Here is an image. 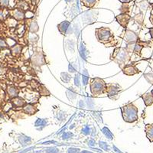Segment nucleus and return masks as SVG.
I'll return each mask as SVG.
<instances>
[{"label": "nucleus", "instance_id": "f257e3e1", "mask_svg": "<svg viewBox=\"0 0 153 153\" xmlns=\"http://www.w3.org/2000/svg\"><path fill=\"white\" fill-rule=\"evenodd\" d=\"M123 117L125 121L132 123L136 121L138 118V110L132 104H128L122 107Z\"/></svg>", "mask_w": 153, "mask_h": 153}, {"label": "nucleus", "instance_id": "f03ea898", "mask_svg": "<svg viewBox=\"0 0 153 153\" xmlns=\"http://www.w3.org/2000/svg\"><path fill=\"white\" fill-rule=\"evenodd\" d=\"M91 91L94 94H100L103 92L105 89V83L100 78L94 79L91 84Z\"/></svg>", "mask_w": 153, "mask_h": 153}, {"label": "nucleus", "instance_id": "7ed1b4c3", "mask_svg": "<svg viewBox=\"0 0 153 153\" xmlns=\"http://www.w3.org/2000/svg\"><path fill=\"white\" fill-rule=\"evenodd\" d=\"M97 37L99 38V40L102 42H106L109 41L110 36H111V33L109 29L106 28H102V29H97Z\"/></svg>", "mask_w": 153, "mask_h": 153}, {"label": "nucleus", "instance_id": "20e7f679", "mask_svg": "<svg viewBox=\"0 0 153 153\" xmlns=\"http://www.w3.org/2000/svg\"><path fill=\"white\" fill-rule=\"evenodd\" d=\"M58 28L61 33L63 35H67V34H70L72 32V28L69 22H63L61 24L58 25Z\"/></svg>", "mask_w": 153, "mask_h": 153}, {"label": "nucleus", "instance_id": "39448f33", "mask_svg": "<svg viewBox=\"0 0 153 153\" xmlns=\"http://www.w3.org/2000/svg\"><path fill=\"white\" fill-rule=\"evenodd\" d=\"M120 91V87H119L118 85H113V84L109 85V88H108V94H109V97H112L117 96Z\"/></svg>", "mask_w": 153, "mask_h": 153}, {"label": "nucleus", "instance_id": "423d86ee", "mask_svg": "<svg viewBox=\"0 0 153 153\" xmlns=\"http://www.w3.org/2000/svg\"><path fill=\"white\" fill-rule=\"evenodd\" d=\"M126 42H135L137 40V35L131 31H128L126 33L125 38Z\"/></svg>", "mask_w": 153, "mask_h": 153}, {"label": "nucleus", "instance_id": "0eeeda50", "mask_svg": "<svg viewBox=\"0 0 153 153\" xmlns=\"http://www.w3.org/2000/svg\"><path fill=\"white\" fill-rule=\"evenodd\" d=\"M117 20H118V22L122 25L123 26H125L128 23V21L129 19V16H128L127 15H120L117 18Z\"/></svg>", "mask_w": 153, "mask_h": 153}, {"label": "nucleus", "instance_id": "6e6552de", "mask_svg": "<svg viewBox=\"0 0 153 153\" xmlns=\"http://www.w3.org/2000/svg\"><path fill=\"white\" fill-rule=\"evenodd\" d=\"M143 100L146 106H149L153 103V95L150 93H148L143 96Z\"/></svg>", "mask_w": 153, "mask_h": 153}, {"label": "nucleus", "instance_id": "1a4fd4ad", "mask_svg": "<svg viewBox=\"0 0 153 153\" xmlns=\"http://www.w3.org/2000/svg\"><path fill=\"white\" fill-rule=\"evenodd\" d=\"M146 136L149 139L150 142H153V126L148 125L146 127Z\"/></svg>", "mask_w": 153, "mask_h": 153}, {"label": "nucleus", "instance_id": "9d476101", "mask_svg": "<svg viewBox=\"0 0 153 153\" xmlns=\"http://www.w3.org/2000/svg\"><path fill=\"white\" fill-rule=\"evenodd\" d=\"M123 72L124 74H126L127 75H133L137 73L138 71L136 69V68H133V67L128 66L123 70Z\"/></svg>", "mask_w": 153, "mask_h": 153}, {"label": "nucleus", "instance_id": "9b49d317", "mask_svg": "<svg viewBox=\"0 0 153 153\" xmlns=\"http://www.w3.org/2000/svg\"><path fill=\"white\" fill-rule=\"evenodd\" d=\"M25 112L28 114H35V112L37 111V109L32 105H27L24 109Z\"/></svg>", "mask_w": 153, "mask_h": 153}, {"label": "nucleus", "instance_id": "f8f14e48", "mask_svg": "<svg viewBox=\"0 0 153 153\" xmlns=\"http://www.w3.org/2000/svg\"><path fill=\"white\" fill-rule=\"evenodd\" d=\"M47 123H48L47 119H38L36 122H35V126L44 127L47 125Z\"/></svg>", "mask_w": 153, "mask_h": 153}, {"label": "nucleus", "instance_id": "ddd939ff", "mask_svg": "<svg viewBox=\"0 0 153 153\" xmlns=\"http://www.w3.org/2000/svg\"><path fill=\"white\" fill-rule=\"evenodd\" d=\"M82 80H83V84L87 85L88 84L89 80V74L87 70H84L83 74H82Z\"/></svg>", "mask_w": 153, "mask_h": 153}, {"label": "nucleus", "instance_id": "4468645a", "mask_svg": "<svg viewBox=\"0 0 153 153\" xmlns=\"http://www.w3.org/2000/svg\"><path fill=\"white\" fill-rule=\"evenodd\" d=\"M8 92H9V95L12 97H17L18 94H19V91L16 87H9L8 89Z\"/></svg>", "mask_w": 153, "mask_h": 153}, {"label": "nucleus", "instance_id": "2eb2a0df", "mask_svg": "<svg viewBox=\"0 0 153 153\" xmlns=\"http://www.w3.org/2000/svg\"><path fill=\"white\" fill-rule=\"evenodd\" d=\"M80 54L81 56L82 59L85 60L86 59V48L85 46L83 43H81L80 47Z\"/></svg>", "mask_w": 153, "mask_h": 153}, {"label": "nucleus", "instance_id": "dca6fc26", "mask_svg": "<svg viewBox=\"0 0 153 153\" xmlns=\"http://www.w3.org/2000/svg\"><path fill=\"white\" fill-rule=\"evenodd\" d=\"M13 103L16 106H22L25 104V101L21 98H16L13 100Z\"/></svg>", "mask_w": 153, "mask_h": 153}, {"label": "nucleus", "instance_id": "f3484780", "mask_svg": "<svg viewBox=\"0 0 153 153\" xmlns=\"http://www.w3.org/2000/svg\"><path fill=\"white\" fill-rule=\"evenodd\" d=\"M102 131H103V134H104L105 136H106V137L108 138L109 139H113V134L111 133V132H110L109 129L106 128V127H104L103 129H102Z\"/></svg>", "mask_w": 153, "mask_h": 153}, {"label": "nucleus", "instance_id": "a211bd4d", "mask_svg": "<svg viewBox=\"0 0 153 153\" xmlns=\"http://www.w3.org/2000/svg\"><path fill=\"white\" fill-rule=\"evenodd\" d=\"M61 79H62L63 81L65 82V83H68V82L71 80V77L70 76V75L68 74L62 73L61 74Z\"/></svg>", "mask_w": 153, "mask_h": 153}, {"label": "nucleus", "instance_id": "6ab92c4d", "mask_svg": "<svg viewBox=\"0 0 153 153\" xmlns=\"http://www.w3.org/2000/svg\"><path fill=\"white\" fill-rule=\"evenodd\" d=\"M25 17L24 13L22 11L16 10L15 11V18L17 19H22Z\"/></svg>", "mask_w": 153, "mask_h": 153}, {"label": "nucleus", "instance_id": "aec40b11", "mask_svg": "<svg viewBox=\"0 0 153 153\" xmlns=\"http://www.w3.org/2000/svg\"><path fill=\"white\" fill-rule=\"evenodd\" d=\"M84 1V5L87 7H92L93 5L95 4L96 0H82V2Z\"/></svg>", "mask_w": 153, "mask_h": 153}, {"label": "nucleus", "instance_id": "412c9836", "mask_svg": "<svg viewBox=\"0 0 153 153\" xmlns=\"http://www.w3.org/2000/svg\"><path fill=\"white\" fill-rule=\"evenodd\" d=\"M30 30H31V32H35V31H38V25H37L36 22L34 21L31 22V26H30Z\"/></svg>", "mask_w": 153, "mask_h": 153}, {"label": "nucleus", "instance_id": "4be33fe9", "mask_svg": "<svg viewBox=\"0 0 153 153\" xmlns=\"http://www.w3.org/2000/svg\"><path fill=\"white\" fill-rule=\"evenodd\" d=\"M67 94H68V98L71 100L74 99V98H76V94H75V93L72 90H68V91H67Z\"/></svg>", "mask_w": 153, "mask_h": 153}, {"label": "nucleus", "instance_id": "5701e85b", "mask_svg": "<svg viewBox=\"0 0 153 153\" xmlns=\"http://www.w3.org/2000/svg\"><path fill=\"white\" fill-rule=\"evenodd\" d=\"M68 69H69V71L71 73H74V72L76 71V65H74V64H70Z\"/></svg>", "mask_w": 153, "mask_h": 153}, {"label": "nucleus", "instance_id": "b1692460", "mask_svg": "<svg viewBox=\"0 0 153 153\" xmlns=\"http://www.w3.org/2000/svg\"><path fill=\"white\" fill-rule=\"evenodd\" d=\"M142 49V46L139 45H134V49H133V51L134 52H136V54L140 52V51Z\"/></svg>", "mask_w": 153, "mask_h": 153}, {"label": "nucleus", "instance_id": "393cba45", "mask_svg": "<svg viewBox=\"0 0 153 153\" xmlns=\"http://www.w3.org/2000/svg\"><path fill=\"white\" fill-rule=\"evenodd\" d=\"M74 83H75V85L79 87L80 85V77H79V74H76L75 76V78H74Z\"/></svg>", "mask_w": 153, "mask_h": 153}, {"label": "nucleus", "instance_id": "a878e982", "mask_svg": "<svg viewBox=\"0 0 153 153\" xmlns=\"http://www.w3.org/2000/svg\"><path fill=\"white\" fill-rule=\"evenodd\" d=\"M87 105H88L89 107L91 109V108L93 107V106H94V102H93V100L91 99V98H87Z\"/></svg>", "mask_w": 153, "mask_h": 153}, {"label": "nucleus", "instance_id": "bb28decb", "mask_svg": "<svg viewBox=\"0 0 153 153\" xmlns=\"http://www.w3.org/2000/svg\"><path fill=\"white\" fill-rule=\"evenodd\" d=\"M68 152L69 153H79V149H69L68 150Z\"/></svg>", "mask_w": 153, "mask_h": 153}, {"label": "nucleus", "instance_id": "cd10ccee", "mask_svg": "<svg viewBox=\"0 0 153 153\" xmlns=\"http://www.w3.org/2000/svg\"><path fill=\"white\" fill-rule=\"evenodd\" d=\"M20 51H21V47H19V46H16L13 48V52L16 53V54L20 52Z\"/></svg>", "mask_w": 153, "mask_h": 153}, {"label": "nucleus", "instance_id": "c85d7f7f", "mask_svg": "<svg viewBox=\"0 0 153 153\" xmlns=\"http://www.w3.org/2000/svg\"><path fill=\"white\" fill-rule=\"evenodd\" d=\"M57 150L56 149H50L47 150V152L46 153H57Z\"/></svg>", "mask_w": 153, "mask_h": 153}, {"label": "nucleus", "instance_id": "c756f323", "mask_svg": "<svg viewBox=\"0 0 153 153\" xmlns=\"http://www.w3.org/2000/svg\"><path fill=\"white\" fill-rule=\"evenodd\" d=\"M58 117V119H59L60 120H62L65 118V115L64 114V113H59V114H58V117Z\"/></svg>", "mask_w": 153, "mask_h": 153}, {"label": "nucleus", "instance_id": "7c9ffc66", "mask_svg": "<svg viewBox=\"0 0 153 153\" xmlns=\"http://www.w3.org/2000/svg\"><path fill=\"white\" fill-rule=\"evenodd\" d=\"M6 44H5V42H4L3 40H1L0 39V48H5L6 47Z\"/></svg>", "mask_w": 153, "mask_h": 153}, {"label": "nucleus", "instance_id": "2f4dec72", "mask_svg": "<svg viewBox=\"0 0 153 153\" xmlns=\"http://www.w3.org/2000/svg\"><path fill=\"white\" fill-rule=\"evenodd\" d=\"M71 136H72L71 133H65L63 135V139H68Z\"/></svg>", "mask_w": 153, "mask_h": 153}, {"label": "nucleus", "instance_id": "473e14b6", "mask_svg": "<svg viewBox=\"0 0 153 153\" xmlns=\"http://www.w3.org/2000/svg\"><path fill=\"white\" fill-rule=\"evenodd\" d=\"M9 0H1V3L3 5H7L9 4Z\"/></svg>", "mask_w": 153, "mask_h": 153}, {"label": "nucleus", "instance_id": "72a5a7b5", "mask_svg": "<svg viewBox=\"0 0 153 153\" xmlns=\"http://www.w3.org/2000/svg\"><path fill=\"white\" fill-rule=\"evenodd\" d=\"M83 131H84V132L85 134H88L89 132H89V131H90V128H89L88 126H86L85 128H84V129H83Z\"/></svg>", "mask_w": 153, "mask_h": 153}, {"label": "nucleus", "instance_id": "f704fd0d", "mask_svg": "<svg viewBox=\"0 0 153 153\" xmlns=\"http://www.w3.org/2000/svg\"><path fill=\"white\" fill-rule=\"evenodd\" d=\"M80 108H84V103L83 102V100L80 101Z\"/></svg>", "mask_w": 153, "mask_h": 153}, {"label": "nucleus", "instance_id": "c9c22d12", "mask_svg": "<svg viewBox=\"0 0 153 153\" xmlns=\"http://www.w3.org/2000/svg\"><path fill=\"white\" fill-rule=\"evenodd\" d=\"M120 1H121L122 2H123V3H125V2H129L130 0H120Z\"/></svg>", "mask_w": 153, "mask_h": 153}, {"label": "nucleus", "instance_id": "e433bc0d", "mask_svg": "<svg viewBox=\"0 0 153 153\" xmlns=\"http://www.w3.org/2000/svg\"><path fill=\"white\" fill-rule=\"evenodd\" d=\"M0 17L3 18V14H2V12H0Z\"/></svg>", "mask_w": 153, "mask_h": 153}, {"label": "nucleus", "instance_id": "4c0bfd02", "mask_svg": "<svg viewBox=\"0 0 153 153\" xmlns=\"http://www.w3.org/2000/svg\"><path fill=\"white\" fill-rule=\"evenodd\" d=\"M81 153H91V152H87V151H84V152H82Z\"/></svg>", "mask_w": 153, "mask_h": 153}, {"label": "nucleus", "instance_id": "58836bf2", "mask_svg": "<svg viewBox=\"0 0 153 153\" xmlns=\"http://www.w3.org/2000/svg\"><path fill=\"white\" fill-rule=\"evenodd\" d=\"M0 117H3V115L1 114V113H0Z\"/></svg>", "mask_w": 153, "mask_h": 153}, {"label": "nucleus", "instance_id": "ea45409f", "mask_svg": "<svg viewBox=\"0 0 153 153\" xmlns=\"http://www.w3.org/2000/svg\"><path fill=\"white\" fill-rule=\"evenodd\" d=\"M66 1H67V2H71L72 0H66Z\"/></svg>", "mask_w": 153, "mask_h": 153}]
</instances>
